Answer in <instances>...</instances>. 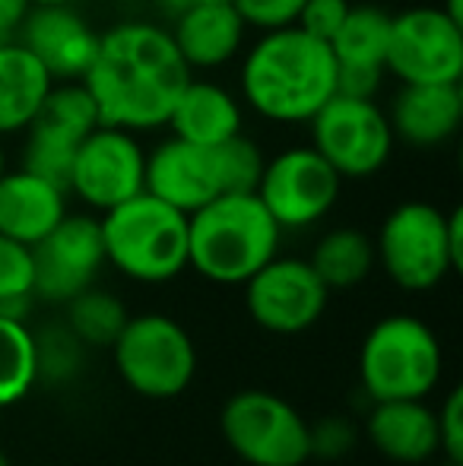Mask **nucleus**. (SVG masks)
Masks as SVG:
<instances>
[{
    "mask_svg": "<svg viewBox=\"0 0 463 466\" xmlns=\"http://www.w3.org/2000/svg\"><path fill=\"white\" fill-rule=\"evenodd\" d=\"M194 70L181 57L172 32L149 19H124L99 32L96 57L83 86L99 111V124L130 134L166 127Z\"/></svg>",
    "mask_w": 463,
    "mask_h": 466,
    "instance_id": "obj_1",
    "label": "nucleus"
},
{
    "mask_svg": "<svg viewBox=\"0 0 463 466\" xmlns=\"http://www.w3.org/2000/svg\"><path fill=\"white\" fill-rule=\"evenodd\" d=\"M334 93V51L296 23L257 32V38L238 55V98L267 124H308Z\"/></svg>",
    "mask_w": 463,
    "mask_h": 466,
    "instance_id": "obj_2",
    "label": "nucleus"
},
{
    "mask_svg": "<svg viewBox=\"0 0 463 466\" xmlns=\"http://www.w3.org/2000/svg\"><path fill=\"white\" fill-rule=\"evenodd\" d=\"M283 228L254 190H232L187 213V267L219 286H241L279 254Z\"/></svg>",
    "mask_w": 463,
    "mask_h": 466,
    "instance_id": "obj_3",
    "label": "nucleus"
},
{
    "mask_svg": "<svg viewBox=\"0 0 463 466\" xmlns=\"http://www.w3.org/2000/svg\"><path fill=\"white\" fill-rule=\"evenodd\" d=\"M264 149L251 137L238 134L219 147L166 137L146 153V187L153 197L172 203L181 213H194L204 203L232 190H254L264 172Z\"/></svg>",
    "mask_w": 463,
    "mask_h": 466,
    "instance_id": "obj_4",
    "label": "nucleus"
},
{
    "mask_svg": "<svg viewBox=\"0 0 463 466\" xmlns=\"http://www.w3.org/2000/svg\"><path fill=\"white\" fill-rule=\"evenodd\" d=\"M375 258L407 292H426L463 267V213L428 200H407L384 216Z\"/></svg>",
    "mask_w": 463,
    "mask_h": 466,
    "instance_id": "obj_5",
    "label": "nucleus"
},
{
    "mask_svg": "<svg viewBox=\"0 0 463 466\" xmlns=\"http://www.w3.org/2000/svg\"><path fill=\"white\" fill-rule=\"evenodd\" d=\"M106 264L134 282H168L187 267V213L149 190L127 197L99 219Z\"/></svg>",
    "mask_w": 463,
    "mask_h": 466,
    "instance_id": "obj_6",
    "label": "nucleus"
},
{
    "mask_svg": "<svg viewBox=\"0 0 463 466\" xmlns=\"http://www.w3.org/2000/svg\"><path fill=\"white\" fill-rule=\"evenodd\" d=\"M441 343L432 327L413 314H390L368 330L358 356V374L371 403L426 400L441 380Z\"/></svg>",
    "mask_w": 463,
    "mask_h": 466,
    "instance_id": "obj_7",
    "label": "nucleus"
},
{
    "mask_svg": "<svg viewBox=\"0 0 463 466\" xmlns=\"http://www.w3.org/2000/svg\"><path fill=\"white\" fill-rule=\"evenodd\" d=\"M117 374L130 390L168 400L187 390L197 374V350L187 330L168 314H136L112 343Z\"/></svg>",
    "mask_w": 463,
    "mask_h": 466,
    "instance_id": "obj_8",
    "label": "nucleus"
},
{
    "mask_svg": "<svg viewBox=\"0 0 463 466\" xmlns=\"http://www.w3.org/2000/svg\"><path fill=\"white\" fill-rule=\"evenodd\" d=\"M311 147L324 156L343 181H362L377 175L394 153V130L377 98L334 93L308 124Z\"/></svg>",
    "mask_w": 463,
    "mask_h": 466,
    "instance_id": "obj_9",
    "label": "nucleus"
},
{
    "mask_svg": "<svg viewBox=\"0 0 463 466\" xmlns=\"http://www.w3.org/2000/svg\"><path fill=\"white\" fill-rule=\"evenodd\" d=\"M226 444L251 466H305L311 431L296 406L267 390H241L223 406Z\"/></svg>",
    "mask_w": 463,
    "mask_h": 466,
    "instance_id": "obj_10",
    "label": "nucleus"
},
{
    "mask_svg": "<svg viewBox=\"0 0 463 466\" xmlns=\"http://www.w3.org/2000/svg\"><path fill=\"white\" fill-rule=\"evenodd\" d=\"M343 178L311 143L286 147L264 162L254 194L283 232H302L337 207Z\"/></svg>",
    "mask_w": 463,
    "mask_h": 466,
    "instance_id": "obj_11",
    "label": "nucleus"
},
{
    "mask_svg": "<svg viewBox=\"0 0 463 466\" xmlns=\"http://www.w3.org/2000/svg\"><path fill=\"white\" fill-rule=\"evenodd\" d=\"M384 74L400 86L463 80V25L441 6H409L390 16Z\"/></svg>",
    "mask_w": 463,
    "mask_h": 466,
    "instance_id": "obj_12",
    "label": "nucleus"
},
{
    "mask_svg": "<svg viewBox=\"0 0 463 466\" xmlns=\"http://www.w3.org/2000/svg\"><path fill=\"white\" fill-rule=\"evenodd\" d=\"M146 187V149L140 134L96 124L80 140L67 175V194L96 213L124 203Z\"/></svg>",
    "mask_w": 463,
    "mask_h": 466,
    "instance_id": "obj_13",
    "label": "nucleus"
},
{
    "mask_svg": "<svg viewBox=\"0 0 463 466\" xmlns=\"http://www.w3.org/2000/svg\"><path fill=\"white\" fill-rule=\"evenodd\" d=\"M96 124H99V111L83 80L55 83L35 121L23 130L19 168L42 175L67 190L74 153Z\"/></svg>",
    "mask_w": 463,
    "mask_h": 466,
    "instance_id": "obj_14",
    "label": "nucleus"
},
{
    "mask_svg": "<svg viewBox=\"0 0 463 466\" xmlns=\"http://www.w3.org/2000/svg\"><path fill=\"white\" fill-rule=\"evenodd\" d=\"M245 286L247 314L270 333H302L321 320L330 289L302 258H270Z\"/></svg>",
    "mask_w": 463,
    "mask_h": 466,
    "instance_id": "obj_15",
    "label": "nucleus"
},
{
    "mask_svg": "<svg viewBox=\"0 0 463 466\" xmlns=\"http://www.w3.org/2000/svg\"><path fill=\"white\" fill-rule=\"evenodd\" d=\"M35 267V299L67 305L74 295L89 289L106 267L102 226L96 216H64L38 245H32Z\"/></svg>",
    "mask_w": 463,
    "mask_h": 466,
    "instance_id": "obj_16",
    "label": "nucleus"
},
{
    "mask_svg": "<svg viewBox=\"0 0 463 466\" xmlns=\"http://www.w3.org/2000/svg\"><path fill=\"white\" fill-rule=\"evenodd\" d=\"M13 38H19L45 64L55 83L83 80L99 45V32L74 4L29 6Z\"/></svg>",
    "mask_w": 463,
    "mask_h": 466,
    "instance_id": "obj_17",
    "label": "nucleus"
},
{
    "mask_svg": "<svg viewBox=\"0 0 463 466\" xmlns=\"http://www.w3.org/2000/svg\"><path fill=\"white\" fill-rule=\"evenodd\" d=\"M390 13L377 4H352L343 25L330 38L337 57V93L356 98H377L384 86Z\"/></svg>",
    "mask_w": 463,
    "mask_h": 466,
    "instance_id": "obj_18",
    "label": "nucleus"
},
{
    "mask_svg": "<svg viewBox=\"0 0 463 466\" xmlns=\"http://www.w3.org/2000/svg\"><path fill=\"white\" fill-rule=\"evenodd\" d=\"M168 32L191 70H219L238 61L251 29L232 0H194L175 13Z\"/></svg>",
    "mask_w": 463,
    "mask_h": 466,
    "instance_id": "obj_19",
    "label": "nucleus"
},
{
    "mask_svg": "<svg viewBox=\"0 0 463 466\" xmlns=\"http://www.w3.org/2000/svg\"><path fill=\"white\" fill-rule=\"evenodd\" d=\"M388 121L394 140L416 149H435L454 140L463 124V89L460 83H422L400 86L390 102Z\"/></svg>",
    "mask_w": 463,
    "mask_h": 466,
    "instance_id": "obj_20",
    "label": "nucleus"
},
{
    "mask_svg": "<svg viewBox=\"0 0 463 466\" xmlns=\"http://www.w3.org/2000/svg\"><path fill=\"white\" fill-rule=\"evenodd\" d=\"M67 216V190L25 168H6L0 178V235L38 245Z\"/></svg>",
    "mask_w": 463,
    "mask_h": 466,
    "instance_id": "obj_21",
    "label": "nucleus"
},
{
    "mask_svg": "<svg viewBox=\"0 0 463 466\" xmlns=\"http://www.w3.org/2000/svg\"><path fill=\"white\" fill-rule=\"evenodd\" d=\"M166 127L181 140L219 147L232 137L245 134V105H241L238 93H232L223 83L191 76L187 86L181 89Z\"/></svg>",
    "mask_w": 463,
    "mask_h": 466,
    "instance_id": "obj_22",
    "label": "nucleus"
},
{
    "mask_svg": "<svg viewBox=\"0 0 463 466\" xmlns=\"http://www.w3.org/2000/svg\"><path fill=\"white\" fill-rule=\"evenodd\" d=\"M365 435L381 457L394 463H426L438 454V419L426 400H384L375 403Z\"/></svg>",
    "mask_w": 463,
    "mask_h": 466,
    "instance_id": "obj_23",
    "label": "nucleus"
},
{
    "mask_svg": "<svg viewBox=\"0 0 463 466\" xmlns=\"http://www.w3.org/2000/svg\"><path fill=\"white\" fill-rule=\"evenodd\" d=\"M51 74L19 38L0 42V137H16L35 121L48 98Z\"/></svg>",
    "mask_w": 463,
    "mask_h": 466,
    "instance_id": "obj_24",
    "label": "nucleus"
},
{
    "mask_svg": "<svg viewBox=\"0 0 463 466\" xmlns=\"http://www.w3.org/2000/svg\"><path fill=\"white\" fill-rule=\"evenodd\" d=\"M308 264L315 267V273L330 292L334 289H352L362 279H368V273L375 270V238H368L362 228L352 226L330 228L317 238Z\"/></svg>",
    "mask_w": 463,
    "mask_h": 466,
    "instance_id": "obj_25",
    "label": "nucleus"
},
{
    "mask_svg": "<svg viewBox=\"0 0 463 466\" xmlns=\"http://www.w3.org/2000/svg\"><path fill=\"white\" fill-rule=\"evenodd\" d=\"M38 380V346L25 320L0 314V412L19 403Z\"/></svg>",
    "mask_w": 463,
    "mask_h": 466,
    "instance_id": "obj_26",
    "label": "nucleus"
},
{
    "mask_svg": "<svg viewBox=\"0 0 463 466\" xmlns=\"http://www.w3.org/2000/svg\"><path fill=\"white\" fill-rule=\"evenodd\" d=\"M124 324H127V311L121 301L93 286L67 301V327L80 343L112 346Z\"/></svg>",
    "mask_w": 463,
    "mask_h": 466,
    "instance_id": "obj_27",
    "label": "nucleus"
},
{
    "mask_svg": "<svg viewBox=\"0 0 463 466\" xmlns=\"http://www.w3.org/2000/svg\"><path fill=\"white\" fill-rule=\"evenodd\" d=\"M35 286V267H32V248L16 238L0 235V314L25 320Z\"/></svg>",
    "mask_w": 463,
    "mask_h": 466,
    "instance_id": "obj_28",
    "label": "nucleus"
},
{
    "mask_svg": "<svg viewBox=\"0 0 463 466\" xmlns=\"http://www.w3.org/2000/svg\"><path fill=\"white\" fill-rule=\"evenodd\" d=\"M232 4L247 29L270 32L296 23L305 0H232Z\"/></svg>",
    "mask_w": 463,
    "mask_h": 466,
    "instance_id": "obj_29",
    "label": "nucleus"
},
{
    "mask_svg": "<svg viewBox=\"0 0 463 466\" xmlns=\"http://www.w3.org/2000/svg\"><path fill=\"white\" fill-rule=\"evenodd\" d=\"M311 457H321V461H340L352 451L356 444V425L343 416H327L321 422L311 425Z\"/></svg>",
    "mask_w": 463,
    "mask_h": 466,
    "instance_id": "obj_30",
    "label": "nucleus"
},
{
    "mask_svg": "<svg viewBox=\"0 0 463 466\" xmlns=\"http://www.w3.org/2000/svg\"><path fill=\"white\" fill-rule=\"evenodd\" d=\"M438 419V454H445V461L463 463V390L454 387L445 397V403L435 412Z\"/></svg>",
    "mask_w": 463,
    "mask_h": 466,
    "instance_id": "obj_31",
    "label": "nucleus"
},
{
    "mask_svg": "<svg viewBox=\"0 0 463 466\" xmlns=\"http://www.w3.org/2000/svg\"><path fill=\"white\" fill-rule=\"evenodd\" d=\"M349 6V0H305L296 25L308 32V35L321 38V42H330L343 25V19H347Z\"/></svg>",
    "mask_w": 463,
    "mask_h": 466,
    "instance_id": "obj_32",
    "label": "nucleus"
},
{
    "mask_svg": "<svg viewBox=\"0 0 463 466\" xmlns=\"http://www.w3.org/2000/svg\"><path fill=\"white\" fill-rule=\"evenodd\" d=\"M29 6H32L29 0H0V42L16 35V29L23 25Z\"/></svg>",
    "mask_w": 463,
    "mask_h": 466,
    "instance_id": "obj_33",
    "label": "nucleus"
},
{
    "mask_svg": "<svg viewBox=\"0 0 463 466\" xmlns=\"http://www.w3.org/2000/svg\"><path fill=\"white\" fill-rule=\"evenodd\" d=\"M438 6L448 13V16L454 19V23H460V25H463V0H441Z\"/></svg>",
    "mask_w": 463,
    "mask_h": 466,
    "instance_id": "obj_34",
    "label": "nucleus"
},
{
    "mask_svg": "<svg viewBox=\"0 0 463 466\" xmlns=\"http://www.w3.org/2000/svg\"><path fill=\"white\" fill-rule=\"evenodd\" d=\"M162 6H166V10H172V13H178L181 6H187V4H194V0H159Z\"/></svg>",
    "mask_w": 463,
    "mask_h": 466,
    "instance_id": "obj_35",
    "label": "nucleus"
},
{
    "mask_svg": "<svg viewBox=\"0 0 463 466\" xmlns=\"http://www.w3.org/2000/svg\"><path fill=\"white\" fill-rule=\"evenodd\" d=\"M6 172V147H4V137H0V178Z\"/></svg>",
    "mask_w": 463,
    "mask_h": 466,
    "instance_id": "obj_36",
    "label": "nucleus"
},
{
    "mask_svg": "<svg viewBox=\"0 0 463 466\" xmlns=\"http://www.w3.org/2000/svg\"><path fill=\"white\" fill-rule=\"evenodd\" d=\"M32 6H51V4H74V0H29Z\"/></svg>",
    "mask_w": 463,
    "mask_h": 466,
    "instance_id": "obj_37",
    "label": "nucleus"
},
{
    "mask_svg": "<svg viewBox=\"0 0 463 466\" xmlns=\"http://www.w3.org/2000/svg\"><path fill=\"white\" fill-rule=\"evenodd\" d=\"M0 466H10V461H6V454L0 451Z\"/></svg>",
    "mask_w": 463,
    "mask_h": 466,
    "instance_id": "obj_38",
    "label": "nucleus"
},
{
    "mask_svg": "<svg viewBox=\"0 0 463 466\" xmlns=\"http://www.w3.org/2000/svg\"><path fill=\"white\" fill-rule=\"evenodd\" d=\"M445 466H463V463H451V461H448V463H445Z\"/></svg>",
    "mask_w": 463,
    "mask_h": 466,
    "instance_id": "obj_39",
    "label": "nucleus"
}]
</instances>
